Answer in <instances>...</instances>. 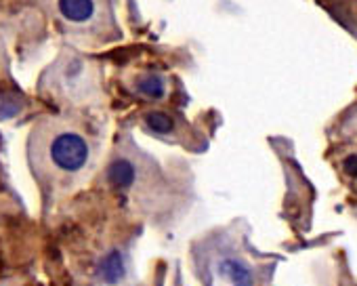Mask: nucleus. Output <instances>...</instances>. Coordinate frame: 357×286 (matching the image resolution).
Masks as SVG:
<instances>
[{"instance_id": "nucleus-2", "label": "nucleus", "mask_w": 357, "mask_h": 286, "mask_svg": "<svg viewBox=\"0 0 357 286\" xmlns=\"http://www.w3.org/2000/svg\"><path fill=\"white\" fill-rule=\"evenodd\" d=\"M57 9L72 24H86L97 13L95 0H57Z\"/></svg>"}, {"instance_id": "nucleus-7", "label": "nucleus", "mask_w": 357, "mask_h": 286, "mask_svg": "<svg viewBox=\"0 0 357 286\" xmlns=\"http://www.w3.org/2000/svg\"><path fill=\"white\" fill-rule=\"evenodd\" d=\"M145 124H147L149 130H153L158 135H168L174 128V120L164 112H149L145 116Z\"/></svg>"}, {"instance_id": "nucleus-9", "label": "nucleus", "mask_w": 357, "mask_h": 286, "mask_svg": "<svg viewBox=\"0 0 357 286\" xmlns=\"http://www.w3.org/2000/svg\"><path fill=\"white\" fill-rule=\"evenodd\" d=\"M344 171H347V175L357 177V154H353L344 160Z\"/></svg>"}, {"instance_id": "nucleus-5", "label": "nucleus", "mask_w": 357, "mask_h": 286, "mask_svg": "<svg viewBox=\"0 0 357 286\" xmlns=\"http://www.w3.org/2000/svg\"><path fill=\"white\" fill-rule=\"evenodd\" d=\"M221 273H225L234 286H252L255 278H252V271L242 263V261H236V259H225L221 263Z\"/></svg>"}, {"instance_id": "nucleus-3", "label": "nucleus", "mask_w": 357, "mask_h": 286, "mask_svg": "<svg viewBox=\"0 0 357 286\" xmlns=\"http://www.w3.org/2000/svg\"><path fill=\"white\" fill-rule=\"evenodd\" d=\"M97 271H99V276H101L107 284H116V282H120V280L124 278V273H126L122 253H120V250H112V253H107V255L99 261Z\"/></svg>"}, {"instance_id": "nucleus-8", "label": "nucleus", "mask_w": 357, "mask_h": 286, "mask_svg": "<svg viewBox=\"0 0 357 286\" xmlns=\"http://www.w3.org/2000/svg\"><path fill=\"white\" fill-rule=\"evenodd\" d=\"M22 110V101H15V97H0V118H9L15 116Z\"/></svg>"}, {"instance_id": "nucleus-1", "label": "nucleus", "mask_w": 357, "mask_h": 286, "mask_svg": "<svg viewBox=\"0 0 357 286\" xmlns=\"http://www.w3.org/2000/svg\"><path fill=\"white\" fill-rule=\"evenodd\" d=\"M49 156L51 163L63 171V173H78L86 167L89 156H91V148L82 135L66 130L59 133L49 146Z\"/></svg>"}, {"instance_id": "nucleus-6", "label": "nucleus", "mask_w": 357, "mask_h": 286, "mask_svg": "<svg viewBox=\"0 0 357 286\" xmlns=\"http://www.w3.org/2000/svg\"><path fill=\"white\" fill-rule=\"evenodd\" d=\"M137 93L147 99H162L166 95V82L158 74H147L141 80H137Z\"/></svg>"}, {"instance_id": "nucleus-4", "label": "nucleus", "mask_w": 357, "mask_h": 286, "mask_svg": "<svg viewBox=\"0 0 357 286\" xmlns=\"http://www.w3.org/2000/svg\"><path fill=\"white\" fill-rule=\"evenodd\" d=\"M135 167L124 160V158H118L109 165L107 169V177H109V183L118 190H126L135 183Z\"/></svg>"}]
</instances>
